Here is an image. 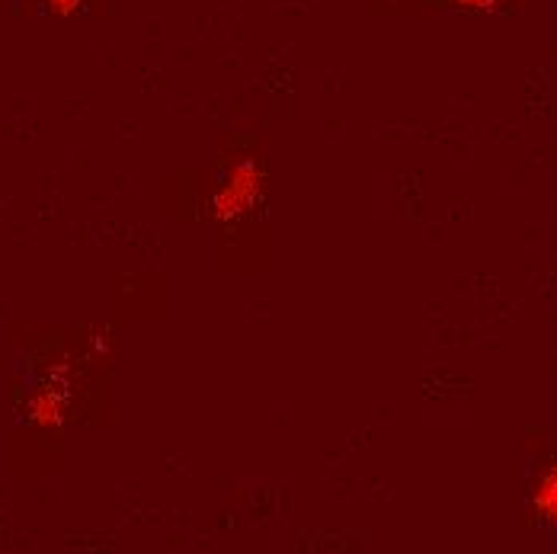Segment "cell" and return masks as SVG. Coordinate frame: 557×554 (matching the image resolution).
<instances>
[{"instance_id":"6da1fadb","label":"cell","mask_w":557,"mask_h":554,"mask_svg":"<svg viewBox=\"0 0 557 554\" xmlns=\"http://www.w3.org/2000/svg\"><path fill=\"white\" fill-rule=\"evenodd\" d=\"M532 506L539 513L542 522L557 526V452L552 455V461L542 468L535 488H532Z\"/></svg>"},{"instance_id":"7a4b0ae2","label":"cell","mask_w":557,"mask_h":554,"mask_svg":"<svg viewBox=\"0 0 557 554\" xmlns=\"http://www.w3.org/2000/svg\"><path fill=\"white\" fill-rule=\"evenodd\" d=\"M465 3H487V0H465Z\"/></svg>"}]
</instances>
